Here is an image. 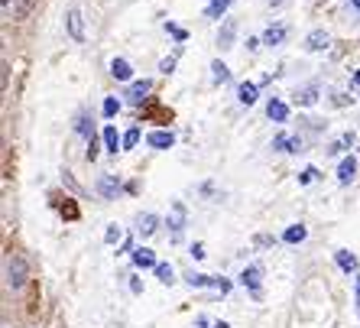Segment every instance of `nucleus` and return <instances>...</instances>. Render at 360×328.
Here are the masks:
<instances>
[{"label":"nucleus","mask_w":360,"mask_h":328,"mask_svg":"<svg viewBox=\"0 0 360 328\" xmlns=\"http://www.w3.org/2000/svg\"><path fill=\"white\" fill-rule=\"evenodd\" d=\"M150 88H153V82H146V78H143V82H134V84H130V92H127V94H130V101H134V104H140L143 98L150 94Z\"/></svg>","instance_id":"4468645a"},{"label":"nucleus","mask_w":360,"mask_h":328,"mask_svg":"<svg viewBox=\"0 0 360 328\" xmlns=\"http://www.w3.org/2000/svg\"><path fill=\"white\" fill-rule=\"evenodd\" d=\"M285 33H289V30H285V26H283V23H276V26H269L266 33H263V42H266V46H283Z\"/></svg>","instance_id":"9b49d317"},{"label":"nucleus","mask_w":360,"mask_h":328,"mask_svg":"<svg viewBox=\"0 0 360 328\" xmlns=\"http://www.w3.org/2000/svg\"><path fill=\"white\" fill-rule=\"evenodd\" d=\"M351 7H354V10H357V13H360V0H351Z\"/></svg>","instance_id":"f704fd0d"},{"label":"nucleus","mask_w":360,"mask_h":328,"mask_svg":"<svg viewBox=\"0 0 360 328\" xmlns=\"http://www.w3.org/2000/svg\"><path fill=\"white\" fill-rule=\"evenodd\" d=\"M98 192L104 195V198H117V192H120V182H117V179H114V176H104V179H101V182H98Z\"/></svg>","instance_id":"ddd939ff"},{"label":"nucleus","mask_w":360,"mask_h":328,"mask_svg":"<svg viewBox=\"0 0 360 328\" xmlns=\"http://www.w3.org/2000/svg\"><path fill=\"white\" fill-rule=\"evenodd\" d=\"M182 221H185V208L176 205V208H172V231H176V234L182 231Z\"/></svg>","instance_id":"a878e982"},{"label":"nucleus","mask_w":360,"mask_h":328,"mask_svg":"<svg viewBox=\"0 0 360 328\" xmlns=\"http://www.w3.org/2000/svg\"><path fill=\"white\" fill-rule=\"evenodd\" d=\"M347 144H354V137H351V134L338 137V140H335V146H331V153H341V150H347Z\"/></svg>","instance_id":"c756f323"},{"label":"nucleus","mask_w":360,"mask_h":328,"mask_svg":"<svg viewBox=\"0 0 360 328\" xmlns=\"http://www.w3.org/2000/svg\"><path fill=\"white\" fill-rule=\"evenodd\" d=\"M136 144H140V127H130L124 134V150H134Z\"/></svg>","instance_id":"393cba45"},{"label":"nucleus","mask_w":360,"mask_h":328,"mask_svg":"<svg viewBox=\"0 0 360 328\" xmlns=\"http://www.w3.org/2000/svg\"><path fill=\"white\" fill-rule=\"evenodd\" d=\"M146 144H150L153 150H169V146L176 144V137L169 134V130H153V134L146 137Z\"/></svg>","instance_id":"39448f33"},{"label":"nucleus","mask_w":360,"mask_h":328,"mask_svg":"<svg viewBox=\"0 0 360 328\" xmlns=\"http://www.w3.org/2000/svg\"><path fill=\"white\" fill-rule=\"evenodd\" d=\"M62 182H65V185H68V189H72V192H75V195H84V192H82V185L75 182V176H72L68 169H65V172H62Z\"/></svg>","instance_id":"cd10ccee"},{"label":"nucleus","mask_w":360,"mask_h":328,"mask_svg":"<svg viewBox=\"0 0 360 328\" xmlns=\"http://www.w3.org/2000/svg\"><path fill=\"white\" fill-rule=\"evenodd\" d=\"M65 30H68V39H72V42H84V17H82V10H68V13H65Z\"/></svg>","instance_id":"f03ea898"},{"label":"nucleus","mask_w":360,"mask_h":328,"mask_svg":"<svg viewBox=\"0 0 360 328\" xmlns=\"http://www.w3.org/2000/svg\"><path fill=\"white\" fill-rule=\"evenodd\" d=\"M104 144H108V150H110V153L124 150V137L117 134V127H114V124H108V127H104Z\"/></svg>","instance_id":"9d476101"},{"label":"nucleus","mask_w":360,"mask_h":328,"mask_svg":"<svg viewBox=\"0 0 360 328\" xmlns=\"http://www.w3.org/2000/svg\"><path fill=\"white\" fill-rule=\"evenodd\" d=\"M211 78H214V82L218 84H224V82H231V72H227V65L224 62H211Z\"/></svg>","instance_id":"412c9836"},{"label":"nucleus","mask_w":360,"mask_h":328,"mask_svg":"<svg viewBox=\"0 0 360 328\" xmlns=\"http://www.w3.org/2000/svg\"><path fill=\"white\" fill-rule=\"evenodd\" d=\"M156 227H160V218H156L153 211H146V215H140V218H136V234H140V237L156 234Z\"/></svg>","instance_id":"20e7f679"},{"label":"nucleus","mask_w":360,"mask_h":328,"mask_svg":"<svg viewBox=\"0 0 360 328\" xmlns=\"http://www.w3.org/2000/svg\"><path fill=\"white\" fill-rule=\"evenodd\" d=\"M192 257H195V260H201V257H205V247H201V244H192Z\"/></svg>","instance_id":"473e14b6"},{"label":"nucleus","mask_w":360,"mask_h":328,"mask_svg":"<svg viewBox=\"0 0 360 328\" xmlns=\"http://www.w3.org/2000/svg\"><path fill=\"white\" fill-rule=\"evenodd\" d=\"M26 279H30V263H26L23 253H10L7 263H4V283L10 289H23Z\"/></svg>","instance_id":"f257e3e1"},{"label":"nucleus","mask_w":360,"mask_h":328,"mask_svg":"<svg viewBox=\"0 0 360 328\" xmlns=\"http://www.w3.org/2000/svg\"><path fill=\"white\" fill-rule=\"evenodd\" d=\"M120 237H124V231H120L117 225H110V227H108V234H104V241H108V244H117Z\"/></svg>","instance_id":"c85d7f7f"},{"label":"nucleus","mask_w":360,"mask_h":328,"mask_svg":"<svg viewBox=\"0 0 360 328\" xmlns=\"http://www.w3.org/2000/svg\"><path fill=\"white\" fill-rule=\"evenodd\" d=\"M110 75L117 78V82H130L134 78V65L127 59H110Z\"/></svg>","instance_id":"423d86ee"},{"label":"nucleus","mask_w":360,"mask_h":328,"mask_svg":"<svg viewBox=\"0 0 360 328\" xmlns=\"http://www.w3.org/2000/svg\"><path fill=\"white\" fill-rule=\"evenodd\" d=\"M335 263L344 270V273H354V270H357V257H354V253H347V251H338L335 253Z\"/></svg>","instance_id":"a211bd4d"},{"label":"nucleus","mask_w":360,"mask_h":328,"mask_svg":"<svg viewBox=\"0 0 360 328\" xmlns=\"http://www.w3.org/2000/svg\"><path fill=\"white\" fill-rule=\"evenodd\" d=\"M156 277H160V283H166V286H172V283H176V273H172V267H169V263H156Z\"/></svg>","instance_id":"4be33fe9"},{"label":"nucleus","mask_w":360,"mask_h":328,"mask_svg":"<svg viewBox=\"0 0 360 328\" xmlns=\"http://www.w3.org/2000/svg\"><path fill=\"white\" fill-rule=\"evenodd\" d=\"M273 146H276V150H285V153H299L302 150V140L299 137H276V140H273Z\"/></svg>","instance_id":"2eb2a0df"},{"label":"nucleus","mask_w":360,"mask_h":328,"mask_svg":"<svg viewBox=\"0 0 360 328\" xmlns=\"http://www.w3.org/2000/svg\"><path fill=\"white\" fill-rule=\"evenodd\" d=\"M234 30H237L234 20H227L224 30H221V36H218V46H221V49H231V46H234V42H231V39H234Z\"/></svg>","instance_id":"aec40b11"},{"label":"nucleus","mask_w":360,"mask_h":328,"mask_svg":"<svg viewBox=\"0 0 360 328\" xmlns=\"http://www.w3.org/2000/svg\"><path fill=\"white\" fill-rule=\"evenodd\" d=\"M117 111H120V101H117V98H104V118H114Z\"/></svg>","instance_id":"bb28decb"},{"label":"nucleus","mask_w":360,"mask_h":328,"mask_svg":"<svg viewBox=\"0 0 360 328\" xmlns=\"http://www.w3.org/2000/svg\"><path fill=\"white\" fill-rule=\"evenodd\" d=\"M231 4H234V0H211V4H208V10H205V13H208V17H214V20H218L221 13H224V10L231 7Z\"/></svg>","instance_id":"b1692460"},{"label":"nucleus","mask_w":360,"mask_h":328,"mask_svg":"<svg viewBox=\"0 0 360 328\" xmlns=\"http://www.w3.org/2000/svg\"><path fill=\"white\" fill-rule=\"evenodd\" d=\"M354 176H357V160H354V156H344L341 166H338V182L347 185Z\"/></svg>","instance_id":"6e6552de"},{"label":"nucleus","mask_w":360,"mask_h":328,"mask_svg":"<svg viewBox=\"0 0 360 328\" xmlns=\"http://www.w3.org/2000/svg\"><path fill=\"white\" fill-rule=\"evenodd\" d=\"M237 101H240V104H253V101H257V84L243 82L240 88H237Z\"/></svg>","instance_id":"6ab92c4d"},{"label":"nucleus","mask_w":360,"mask_h":328,"mask_svg":"<svg viewBox=\"0 0 360 328\" xmlns=\"http://www.w3.org/2000/svg\"><path fill=\"white\" fill-rule=\"evenodd\" d=\"M214 328H231V325H227V322H214Z\"/></svg>","instance_id":"c9c22d12"},{"label":"nucleus","mask_w":360,"mask_h":328,"mask_svg":"<svg viewBox=\"0 0 360 328\" xmlns=\"http://www.w3.org/2000/svg\"><path fill=\"white\" fill-rule=\"evenodd\" d=\"M295 104H299V108H311V104H319V88H315V84L299 88V92H295Z\"/></svg>","instance_id":"0eeeda50"},{"label":"nucleus","mask_w":360,"mask_h":328,"mask_svg":"<svg viewBox=\"0 0 360 328\" xmlns=\"http://www.w3.org/2000/svg\"><path fill=\"white\" fill-rule=\"evenodd\" d=\"M160 72H162V75H172V72H176V59H162L160 62Z\"/></svg>","instance_id":"7c9ffc66"},{"label":"nucleus","mask_w":360,"mask_h":328,"mask_svg":"<svg viewBox=\"0 0 360 328\" xmlns=\"http://www.w3.org/2000/svg\"><path fill=\"white\" fill-rule=\"evenodd\" d=\"M269 4H273V7H279V4H283V0H269Z\"/></svg>","instance_id":"4c0bfd02"},{"label":"nucleus","mask_w":360,"mask_h":328,"mask_svg":"<svg viewBox=\"0 0 360 328\" xmlns=\"http://www.w3.org/2000/svg\"><path fill=\"white\" fill-rule=\"evenodd\" d=\"M36 0H17V7H13V17L10 20H26L30 17V10H33Z\"/></svg>","instance_id":"5701e85b"},{"label":"nucleus","mask_w":360,"mask_h":328,"mask_svg":"<svg viewBox=\"0 0 360 328\" xmlns=\"http://www.w3.org/2000/svg\"><path fill=\"white\" fill-rule=\"evenodd\" d=\"M354 84H357V88H360V72H357V75H354Z\"/></svg>","instance_id":"e433bc0d"},{"label":"nucleus","mask_w":360,"mask_h":328,"mask_svg":"<svg viewBox=\"0 0 360 328\" xmlns=\"http://www.w3.org/2000/svg\"><path fill=\"white\" fill-rule=\"evenodd\" d=\"M328 33H321V30H315V33H309V39H305V46H309L311 52H321V49H328Z\"/></svg>","instance_id":"f3484780"},{"label":"nucleus","mask_w":360,"mask_h":328,"mask_svg":"<svg viewBox=\"0 0 360 328\" xmlns=\"http://www.w3.org/2000/svg\"><path fill=\"white\" fill-rule=\"evenodd\" d=\"M357 296H360V273H357Z\"/></svg>","instance_id":"58836bf2"},{"label":"nucleus","mask_w":360,"mask_h":328,"mask_svg":"<svg viewBox=\"0 0 360 328\" xmlns=\"http://www.w3.org/2000/svg\"><path fill=\"white\" fill-rule=\"evenodd\" d=\"M266 114H269V120H276V124H285V118H289V108H285V101L273 98V101L266 104Z\"/></svg>","instance_id":"1a4fd4ad"},{"label":"nucleus","mask_w":360,"mask_h":328,"mask_svg":"<svg viewBox=\"0 0 360 328\" xmlns=\"http://www.w3.org/2000/svg\"><path fill=\"white\" fill-rule=\"evenodd\" d=\"M134 263L140 270H150V267H156V253L150 247H140V251H134Z\"/></svg>","instance_id":"f8f14e48"},{"label":"nucleus","mask_w":360,"mask_h":328,"mask_svg":"<svg viewBox=\"0 0 360 328\" xmlns=\"http://www.w3.org/2000/svg\"><path fill=\"white\" fill-rule=\"evenodd\" d=\"M0 7H4V13H7V17H13V7H17V4H13V0H0Z\"/></svg>","instance_id":"2f4dec72"},{"label":"nucleus","mask_w":360,"mask_h":328,"mask_svg":"<svg viewBox=\"0 0 360 328\" xmlns=\"http://www.w3.org/2000/svg\"><path fill=\"white\" fill-rule=\"evenodd\" d=\"M169 33L176 36V39H185V30H179V26H172V23H169Z\"/></svg>","instance_id":"72a5a7b5"},{"label":"nucleus","mask_w":360,"mask_h":328,"mask_svg":"<svg viewBox=\"0 0 360 328\" xmlns=\"http://www.w3.org/2000/svg\"><path fill=\"white\" fill-rule=\"evenodd\" d=\"M305 237H309V231H305V225H292V227H285L283 241H285V244H302Z\"/></svg>","instance_id":"dca6fc26"},{"label":"nucleus","mask_w":360,"mask_h":328,"mask_svg":"<svg viewBox=\"0 0 360 328\" xmlns=\"http://www.w3.org/2000/svg\"><path fill=\"white\" fill-rule=\"evenodd\" d=\"M260 277H263V270H260V267H247V270L240 273V283H243L247 289H250L253 296H260Z\"/></svg>","instance_id":"7ed1b4c3"}]
</instances>
